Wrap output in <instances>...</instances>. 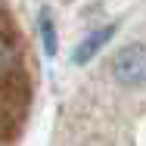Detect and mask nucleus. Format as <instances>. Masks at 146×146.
<instances>
[{"label":"nucleus","mask_w":146,"mask_h":146,"mask_svg":"<svg viewBox=\"0 0 146 146\" xmlns=\"http://www.w3.org/2000/svg\"><path fill=\"white\" fill-rule=\"evenodd\" d=\"M115 81L127 84V87H140L143 84V72H146V59H143V44H131L115 56Z\"/></svg>","instance_id":"1"},{"label":"nucleus","mask_w":146,"mask_h":146,"mask_svg":"<svg viewBox=\"0 0 146 146\" xmlns=\"http://www.w3.org/2000/svg\"><path fill=\"white\" fill-rule=\"evenodd\" d=\"M112 31H115L112 25H106V28L93 31L87 40H81V44H78V50H75V62H87V59L93 56V53H96V50H100V47L109 40V37H112Z\"/></svg>","instance_id":"2"},{"label":"nucleus","mask_w":146,"mask_h":146,"mask_svg":"<svg viewBox=\"0 0 146 146\" xmlns=\"http://www.w3.org/2000/svg\"><path fill=\"white\" fill-rule=\"evenodd\" d=\"M13 65H16V47H13V44L0 34V78H3Z\"/></svg>","instance_id":"3"},{"label":"nucleus","mask_w":146,"mask_h":146,"mask_svg":"<svg viewBox=\"0 0 146 146\" xmlns=\"http://www.w3.org/2000/svg\"><path fill=\"white\" fill-rule=\"evenodd\" d=\"M40 34H44V50H47V56H53V53H56V34H53V22H50L47 16H40Z\"/></svg>","instance_id":"4"}]
</instances>
